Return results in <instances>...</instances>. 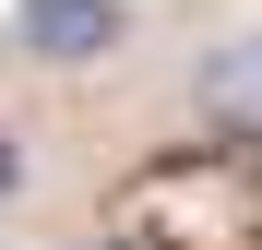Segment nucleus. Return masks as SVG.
Masks as SVG:
<instances>
[{"label":"nucleus","mask_w":262,"mask_h":250,"mask_svg":"<svg viewBox=\"0 0 262 250\" xmlns=\"http://www.w3.org/2000/svg\"><path fill=\"white\" fill-rule=\"evenodd\" d=\"M12 48L48 72H83L119 48V0H12Z\"/></svg>","instance_id":"1"},{"label":"nucleus","mask_w":262,"mask_h":250,"mask_svg":"<svg viewBox=\"0 0 262 250\" xmlns=\"http://www.w3.org/2000/svg\"><path fill=\"white\" fill-rule=\"evenodd\" d=\"M191 107L214 131H262V36H214L191 60Z\"/></svg>","instance_id":"2"},{"label":"nucleus","mask_w":262,"mask_h":250,"mask_svg":"<svg viewBox=\"0 0 262 250\" xmlns=\"http://www.w3.org/2000/svg\"><path fill=\"white\" fill-rule=\"evenodd\" d=\"M24 191V131H0V202Z\"/></svg>","instance_id":"3"}]
</instances>
